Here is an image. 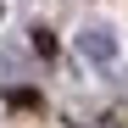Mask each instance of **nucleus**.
Wrapping results in <instances>:
<instances>
[{
    "instance_id": "1",
    "label": "nucleus",
    "mask_w": 128,
    "mask_h": 128,
    "mask_svg": "<svg viewBox=\"0 0 128 128\" xmlns=\"http://www.w3.org/2000/svg\"><path fill=\"white\" fill-rule=\"evenodd\" d=\"M78 56L84 61H95V67H106V61H117V39H112V28H84L78 34Z\"/></svg>"
}]
</instances>
